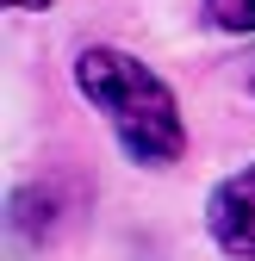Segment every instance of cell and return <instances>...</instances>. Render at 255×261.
Segmentation results:
<instances>
[{"instance_id": "obj_1", "label": "cell", "mask_w": 255, "mask_h": 261, "mask_svg": "<svg viewBox=\"0 0 255 261\" xmlns=\"http://www.w3.org/2000/svg\"><path fill=\"white\" fill-rule=\"evenodd\" d=\"M75 87L87 93L93 112H106L118 149L131 155V162H143V168H168V162H181V149H187V118H181L174 87L156 75V69H143V62L124 56V50L93 44V50L75 56Z\"/></svg>"}, {"instance_id": "obj_2", "label": "cell", "mask_w": 255, "mask_h": 261, "mask_svg": "<svg viewBox=\"0 0 255 261\" xmlns=\"http://www.w3.org/2000/svg\"><path fill=\"white\" fill-rule=\"evenodd\" d=\"M206 230H212V243L224 249V255L255 261V162L212 187V199H206Z\"/></svg>"}, {"instance_id": "obj_3", "label": "cell", "mask_w": 255, "mask_h": 261, "mask_svg": "<svg viewBox=\"0 0 255 261\" xmlns=\"http://www.w3.org/2000/svg\"><path fill=\"white\" fill-rule=\"evenodd\" d=\"M212 31H255V0H206Z\"/></svg>"}, {"instance_id": "obj_4", "label": "cell", "mask_w": 255, "mask_h": 261, "mask_svg": "<svg viewBox=\"0 0 255 261\" xmlns=\"http://www.w3.org/2000/svg\"><path fill=\"white\" fill-rule=\"evenodd\" d=\"M7 13H44V7H56V0H0Z\"/></svg>"}, {"instance_id": "obj_5", "label": "cell", "mask_w": 255, "mask_h": 261, "mask_svg": "<svg viewBox=\"0 0 255 261\" xmlns=\"http://www.w3.org/2000/svg\"><path fill=\"white\" fill-rule=\"evenodd\" d=\"M249 93H255V81H249Z\"/></svg>"}]
</instances>
